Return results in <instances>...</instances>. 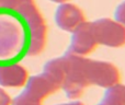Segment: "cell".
<instances>
[{"label": "cell", "instance_id": "1", "mask_svg": "<svg viewBox=\"0 0 125 105\" xmlns=\"http://www.w3.org/2000/svg\"><path fill=\"white\" fill-rule=\"evenodd\" d=\"M28 22L19 9L0 10V65L17 64L29 56Z\"/></svg>", "mask_w": 125, "mask_h": 105}, {"label": "cell", "instance_id": "2", "mask_svg": "<svg viewBox=\"0 0 125 105\" xmlns=\"http://www.w3.org/2000/svg\"><path fill=\"white\" fill-rule=\"evenodd\" d=\"M62 56L66 64V73L61 89L64 90L68 99H79L86 89L90 86L87 72L88 59L68 50H66Z\"/></svg>", "mask_w": 125, "mask_h": 105}, {"label": "cell", "instance_id": "3", "mask_svg": "<svg viewBox=\"0 0 125 105\" xmlns=\"http://www.w3.org/2000/svg\"><path fill=\"white\" fill-rule=\"evenodd\" d=\"M18 9L26 20L30 30L31 45L29 56L40 55L44 50L47 42V26L45 20L37 7L35 6L34 1L24 2Z\"/></svg>", "mask_w": 125, "mask_h": 105}, {"label": "cell", "instance_id": "4", "mask_svg": "<svg viewBox=\"0 0 125 105\" xmlns=\"http://www.w3.org/2000/svg\"><path fill=\"white\" fill-rule=\"evenodd\" d=\"M98 44L106 47L119 48L125 45V26L109 18L91 22Z\"/></svg>", "mask_w": 125, "mask_h": 105}, {"label": "cell", "instance_id": "5", "mask_svg": "<svg viewBox=\"0 0 125 105\" xmlns=\"http://www.w3.org/2000/svg\"><path fill=\"white\" fill-rule=\"evenodd\" d=\"M89 83L100 88H110L120 83L121 73L113 64L103 60L88 59L87 65Z\"/></svg>", "mask_w": 125, "mask_h": 105}, {"label": "cell", "instance_id": "6", "mask_svg": "<svg viewBox=\"0 0 125 105\" xmlns=\"http://www.w3.org/2000/svg\"><path fill=\"white\" fill-rule=\"evenodd\" d=\"M99 45L95 39L91 22H83L73 32H71L70 45L68 52L79 56H86L92 53Z\"/></svg>", "mask_w": 125, "mask_h": 105}, {"label": "cell", "instance_id": "7", "mask_svg": "<svg viewBox=\"0 0 125 105\" xmlns=\"http://www.w3.org/2000/svg\"><path fill=\"white\" fill-rule=\"evenodd\" d=\"M55 23L65 32H73L80 24L86 22V15L79 7L73 3H61L55 11Z\"/></svg>", "mask_w": 125, "mask_h": 105}, {"label": "cell", "instance_id": "8", "mask_svg": "<svg viewBox=\"0 0 125 105\" xmlns=\"http://www.w3.org/2000/svg\"><path fill=\"white\" fill-rule=\"evenodd\" d=\"M24 86L25 88H24L23 92L39 102H42L48 95L53 94L61 89L43 72L41 75L28 78V81Z\"/></svg>", "mask_w": 125, "mask_h": 105}, {"label": "cell", "instance_id": "9", "mask_svg": "<svg viewBox=\"0 0 125 105\" xmlns=\"http://www.w3.org/2000/svg\"><path fill=\"white\" fill-rule=\"evenodd\" d=\"M28 78L26 69L18 62L0 65V86L6 88H21L26 83Z\"/></svg>", "mask_w": 125, "mask_h": 105}, {"label": "cell", "instance_id": "10", "mask_svg": "<svg viewBox=\"0 0 125 105\" xmlns=\"http://www.w3.org/2000/svg\"><path fill=\"white\" fill-rule=\"evenodd\" d=\"M43 73L47 76L59 88H62V84L65 79V73H66V64H65L64 56L48 60L43 67Z\"/></svg>", "mask_w": 125, "mask_h": 105}, {"label": "cell", "instance_id": "11", "mask_svg": "<svg viewBox=\"0 0 125 105\" xmlns=\"http://www.w3.org/2000/svg\"><path fill=\"white\" fill-rule=\"evenodd\" d=\"M97 105H125V86L117 83L106 88L102 100Z\"/></svg>", "mask_w": 125, "mask_h": 105}, {"label": "cell", "instance_id": "12", "mask_svg": "<svg viewBox=\"0 0 125 105\" xmlns=\"http://www.w3.org/2000/svg\"><path fill=\"white\" fill-rule=\"evenodd\" d=\"M12 105H42V102H39L36 100L32 99L31 96H29L28 94L22 91L18 96H15L12 100Z\"/></svg>", "mask_w": 125, "mask_h": 105}, {"label": "cell", "instance_id": "13", "mask_svg": "<svg viewBox=\"0 0 125 105\" xmlns=\"http://www.w3.org/2000/svg\"><path fill=\"white\" fill-rule=\"evenodd\" d=\"M33 0H0V10H12L18 9L22 3Z\"/></svg>", "mask_w": 125, "mask_h": 105}, {"label": "cell", "instance_id": "14", "mask_svg": "<svg viewBox=\"0 0 125 105\" xmlns=\"http://www.w3.org/2000/svg\"><path fill=\"white\" fill-rule=\"evenodd\" d=\"M114 20L125 26V1L121 2L114 11Z\"/></svg>", "mask_w": 125, "mask_h": 105}, {"label": "cell", "instance_id": "15", "mask_svg": "<svg viewBox=\"0 0 125 105\" xmlns=\"http://www.w3.org/2000/svg\"><path fill=\"white\" fill-rule=\"evenodd\" d=\"M11 103H12V100L10 95L3 89L0 88V105H11Z\"/></svg>", "mask_w": 125, "mask_h": 105}, {"label": "cell", "instance_id": "16", "mask_svg": "<svg viewBox=\"0 0 125 105\" xmlns=\"http://www.w3.org/2000/svg\"><path fill=\"white\" fill-rule=\"evenodd\" d=\"M50 1L56 2V3H64V2H67V1H69V0H50Z\"/></svg>", "mask_w": 125, "mask_h": 105}, {"label": "cell", "instance_id": "17", "mask_svg": "<svg viewBox=\"0 0 125 105\" xmlns=\"http://www.w3.org/2000/svg\"><path fill=\"white\" fill-rule=\"evenodd\" d=\"M73 104H75V101L69 102V103H64V104H57V105H73Z\"/></svg>", "mask_w": 125, "mask_h": 105}, {"label": "cell", "instance_id": "18", "mask_svg": "<svg viewBox=\"0 0 125 105\" xmlns=\"http://www.w3.org/2000/svg\"><path fill=\"white\" fill-rule=\"evenodd\" d=\"M73 105H84V104L81 103V102H79V101H75V104Z\"/></svg>", "mask_w": 125, "mask_h": 105}]
</instances>
